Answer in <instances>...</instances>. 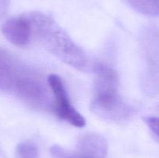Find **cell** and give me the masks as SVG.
<instances>
[{
    "label": "cell",
    "instance_id": "obj_1",
    "mask_svg": "<svg viewBox=\"0 0 159 158\" xmlns=\"http://www.w3.org/2000/svg\"><path fill=\"white\" fill-rule=\"evenodd\" d=\"M32 25L33 38L64 63L81 71H88V57L49 15L40 12L28 13Z\"/></svg>",
    "mask_w": 159,
    "mask_h": 158
},
{
    "label": "cell",
    "instance_id": "obj_2",
    "mask_svg": "<svg viewBox=\"0 0 159 158\" xmlns=\"http://www.w3.org/2000/svg\"><path fill=\"white\" fill-rule=\"evenodd\" d=\"M96 77L92 102L93 112L100 117L112 121H122L129 116V109L118 94V76L109 67H95Z\"/></svg>",
    "mask_w": 159,
    "mask_h": 158
},
{
    "label": "cell",
    "instance_id": "obj_3",
    "mask_svg": "<svg viewBox=\"0 0 159 158\" xmlns=\"http://www.w3.org/2000/svg\"><path fill=\"white\" fill-rule=\"evenodd\" d=\"M108 143L102 136L86 133L79 137L74 150H68L59 146L51 148L54 158H107Z\"/></svg>",
    "mask_w": 159,
    "mask_h": 158
},
{
    "label": "cell",
    "instance_id": "obj_4",
    "mask_svg": "<svg viewBox=\"0 0 159 158\" xmlns=\"http://www.w3.org/2000/svg\"><path fill=\"white\" fill-rule=\"evenodd\" d=\"M48 82L54 98V111L57 117L74 126H85V119L71 105L61 78L56 74H51Z\"/></svg>",
    "mask_w": 159,
    "mask_h": 158
},
{
    "label": "cell",
    "instance_id": "obj_5",
    "mask_svg": "<svg viewBox=\"0 0 159 158\" xmlns=\"http://www.w3.org/2000/svg\"><path fill=\"white\" fill-rule=\"evenodd\" d=\"M2 32L15 46L23 47L29 44L33 39V31L28 13L9 19L3 24Z\"/></svg>",
    "mask_w": 159,
    "mask_h": 158
},
{
    "label": "cell",
    "instance_id": "obj_6",
    "mask_svg": "<svg viewBox=\"0 0 159 158\" xmlns=\"http://www.w3.org/2000/svg\"><path fill=\"white\" fill-rule=\"evenodd\" d=\"M23 64L12 54L0 47V91L12 94Z\"/></svg>",
    "mask_w": 159,
    "mask_h": 158
},
{
    "label": "cell",
    "instance_id": "obj_7",
    "mask_svg": "<svg viewBox=\"0 0 159 158\" xmlns=\"http://www.w3.org/2000/svg\"><path fill=\"white\" fill-rule=\"evenodd\" d=\"M141 13L152 16L159 15V0H127Z\"/></svg>",
    "mask_w": 159,
    "mask_h": 158
},
{
    "label": "cell",
    "instance_id": "obj_8",
    "mask_svg": "<svg viewBox=\"0 0 159 158\" xmlns=\"http://www.w3.org/2000/svg\"><path fill=\"white\" fill-rule=\"evenodd\" d=\"M16 158H38V149L37 146L30 141L22 142L16 149Z\"/></svg>",
    "mask_w": 159,
    "mask_h": 158
},
{
    "label": "cell",
    "instance_id": "obj_9",
    "mask_svg": "<svg viewBox=\"0 0 159 158\" xmlns=\"http://www.w3.org/2000/svg\"><path fill=\"white\" fill-rule=\"evenodd\" d=\"M144 121L153 133L159 138V117H147L144 119Z\"/></svg>",
    "mask_w": 159,
    "mask_h": 158
}]
</instances>
